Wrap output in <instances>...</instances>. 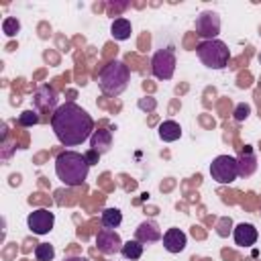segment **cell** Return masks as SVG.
Returning <instances> with one entry per match:
<instances>
[{"instance_id":"cell-19","label":"cell","mask_w":261,"mask_h":261,"mask_svg":"<svg viewBox=\"0 0 261 261\" xmlns=\"http://www.w3.org/2000/svg\"><path fill=\"white\" fill-rule=\"evenodd\" d=\"M255 167H257V159H255V155L251 151H247V155H243L239 159V175H243V177L251 175L255 171Z\"/></svg>"},{"instance_id":"cell-4","label":"cell","mask_w":261,"mask_h":261,"mask_svg":"<svg viewBox=\"0 0 261 261\" xmlns=\"http://www.w3.org/2000/svg\"><path fill=\"white\" fill-rule=\"evenodd\" d=\"M196 53H198V59L210 69H224L230 59V51H228L226 43H222L218 39L202 41L196 47Z\"/></svg>"},{"instance_id":"cell-15","label":"cell","mask_w":261,"mask_h":261,"mask_svg":"<svg viewBox=\"0 0 261 261\" xmlns=\"http://www.w3.org/2000/svg\"><path fill=\"white\" fill-rule=\"evenodd\" d=\"M55 102H57V94H55L49 86L39 88V92L35 94V104H37L39 108H53Z\"/></svg>"},{"instance_id":"cell-22","label":"cell","mask_w":261,"mask_h":261,"mask_svg":"<svg viewBox=\"0 0 261 261\" xmlns=\"http://www.w3.org/2000/svg\"><path fill=\"white\" fill-rule=\"evenodd\" d=\"M37 122H39V114L33 112V110H24V112L20 114V118H18V124H20V126H33V124H37Z\"/></svg>"},{"instance_id":"cell-18","label":"cell","mask_w":261,"mask_h":261,"mask_svg":"<svg viewBox=\"0 0 261 261\" xmlns=\"http://www.w3.org/2000/svg\"><path fill=\"white\" fill-rule=\"evenodd\" d=\"M143 243H139L137 239H133V241H126L124 245H122V257L124 259H128V261H137V259H141V255H143Z\"/></svg>"},{"instance_id":"cell-26","label":"cell","mask_w":261,"mask_h":261,"mask_svg":"<svg viewBox=\"0 0 261 261\" xmlns=\"http://www.w3.org/2000/svg\"><path fill=\"white\" fill-rule=\"evenodd\" d=\"M65 261H88V259H84V257H67Z\"/></svg>"},{"instance_id":"cell-8","label":"cell","mask_w":261,"mask_h":261,"mask_svg":"<svg viewBox=\"0 0 261 261\" xmlns=\"http://www.w3.org/2000/svg\"><path fill=\"white\" fill-rule=\"evenodd\" d=\"M55 224V214L49 212L47 208H39V210H33L29 216H27V226L33 234H47L51 232Z\"/></svg>"},{"instance_id":"cell-25","label":"cell","mask_w":261,"mask_h":261,"mask_svg":"<svg viewBox=\"0 0 261 261\" xmlns=\"http://www.w3.org/2000/svg\"><path fill=\"white\" fill-rule=\"evenodd\" d=\"M98 157H100V153L98 151H94V149H90L88 153H86V159H88V163L92 165V163H96L98 161Z\"/></svg>"},{"instance_id":"cell-9","label":"cell","mask_w":261,"mask_h":261,"mask_svg":"<svg viewBox=\"0 0 261 261\" xmlns=\"http://www.w3.org/2000/svg\"><path fill=\"white\" fill-rule=\"evenodd\" d=\"M122 241L118 237V232H114L112 228H100L96 234V247L100 253L104 255H116L122 251Z\"/></svg>"},{"instance_id":"cell-2","label":"cell","mask_w":261,"mask_h":261,"mask_svg":"<svg viewBox=\"0 0 261 261\" xmlns=\"http://www.w3.org/2000/svg\"><path fill=\"white\" fill-rule=\"evenodd\" d=\"M88 171H90V163L86 155L77 151H63L55 159V173L65 186H71V188L82 186L88 177Z\"/></svg>"},{"instance_id":"cell-21","label":"cell","mask_w":261,"mask_h":261,"mask_svg":"<svg viewBox=\"0 0 261 261\" xmlns=\"http://www.w3.org/2000/svg\"><path fill=\"white\" fill-rule=\"evenodd\" d=\"M2 31H4V35H8V37H14V35L20 31V22H18L16 18L8 16V18H4V22H2Z\"/></svg>"},{"instance_id":"cell-7","label":"cell","mask_w":261,"mask_h":261,"mask_svg":"<svg viewBox=\"0 0 261 261\" xmlns=\"http://www.w3.org/2000/svg\"><path fill=\"white\" fill-rule=\"evenodd\" d=\"M194 29H196V35L200 39H204V41L216 39V35L220 33V16H218V12H214V10H202L196 16Z\"/></svg>"},{"instance_id":"cell-10","label":"cell","mask_w":261,"mask_h":261,"mask_svg":"<svg viewBox=\"0 0 261 261\" xmlns=\"http://www.w3.org/2000/svg\"><path fill=\"white\" fill-rule=\"evenodd\" d=\"M135 239L143 245H149V243H157L161 239V228L155 220H143L137 228H135Z\"/></svg>"},{"instance_id":"cell-6","label":"cell","mask_w":261,"mask_h":261,"mask_svg":"<svg viewBox=\"0 0 261 261\" xmlns=\"http://www.w3.org/2000/svg\"><path fill=\"white\" fill-rule=\"evenodd\" d=\"M175 53L173 49H159L151 59V73L157 80H171L175 73Z\"/></svg>"},{"instance_id":"cell-23","label":"cell","mask_w":261,"mask_h":261,"mask_svg":"<svg viewBox=\"0 0 261 261\" xmlns=\"http://www.w3.org/2000/svg\"><path fill=\"white\" fill-rule=\"evenodd\" d=\"M249 114H251V106H249V104H239V106L234 108V120H239V122L247 120Z\"/></svg>"},{"instance_id":"cell-11","label":"cell","mask_w":261,"mask_h":261,"mask_svg":"<svg viewBox=\"0 0 261 261\" xmlns=\"http://www.w3.org/2000/svg\"><path fill=\"white\" fill-rule=\"evenodd\" d=\"M186 245H188V237L184 230L173 226L163 232V247L167 253H181L186 249Z\"/></svg>"},{"instance_id":"cell-16","label":"cell","mask_w":261,"mask_h":261,"mask_svg":"<svg viewBox=\"0 0 261 261\" xmlns=\"http://www.w3.org/2000/svg\"><path fill=\"white\" fill-rule=\"evenodd\" d=\"M130 31H133V27H130V20L128 18H116L112 22V27H110V35L116 41H126L130 37Z\"/></svg>"},{"instance_id":"cell-20","label":"cell","mask_w":261,"mask_h":261,"mask_svg":"<svg viewBox=\"0 0 261 261\" xmlns=\"http://www.w3.org/2000/svg\"><path fill=\"white\" fill-rule=\"evenodd\" d=\"M53 257H55L53 245H49V243H39V245L35 247V259H37V261H53Z\"/></svg>"},{"instance_id":"cell-14","label":"cell","mask_w":261,"mask_h":261,"mask_svg":"<svg viewBox=\"0 0 261 261\" xmlns=\"http://www.w3.org/2000/svg\"><path fill=\"white\" fill-rule=\"evenodd\" d=\"M110 147H112V135H110V130H94V135H92V149L102 155Z\"/></svg>"},{"instance_id":"cell-13","label":"cell","mask_w":261,"mask_h":261,"mask_svg":"<svg viewBox=\"0 0 261 261\" xmlns=\"http://www.w3.org/2000/svg\"><path fill=\"white\" fill-rule=\"evenodd\" d=\"M157 133H159V139H161V141L173 143V141H177V139L181 137V126H179L175 120H163V122L159 124Z\"/></svg>"},{"instance_id":"cell-17","label":"cell","mask_w":261,"mask_h":261,"mask_svg":"<svg viewBox=\"0 0 261 261\" xmlns=\"http://www.w3.org/2000/svg\"><path fill=\"white\" fill-rule=\"evenodd\" d=\"M100 222H102L104 228H112L114 230L122 222V212L118 208H104L102 214H100Z\"/></svg>"},{"instance_id":"cell-12","label":"cell","mask_w":261,"mask_h":261,"mask_svg":"<svg viewBox=\"0 0 261 261\" xmlns=\"http://www.w3.org/2000/svg\"><path fill=\"white\" fill-rule=\"evenodd\" d=\"M232 239H234V243L239 247H253L257 243V239H259V232L251 222H241L232 230Z\"/></svg>"},{"instance_id":"cell-1","label":"cell","mask_w":261,"mask_h":261,"mask_svg":"<svg viewBox=\"0 0 261 261\" xmlns=\"http://www.w3.org/2000/svg\"><path fill=\"white\" fill-rule=\"evenodd\" d=\"M51 128L61 145L75 147L94 135V120L82 106L65 102L51 114Z\"/></svg>"},{"instance_id":"cell-5","label":"cell","mask_w":261,"mask_h":261,"mask_svg":"<svg viewBox=\"0 0 261 261\" xmlns=\"http://www.w3.org/2000/svg\"><path fill=\"white\" fill-rule=\"evenodd\" d=\"M210 175L218 184H232L239 177V159L230 155H218L210 163Z\"/></svg>"},{"instance_id":"cell-3","label":"cell","mask_w":261,"mask_h":261,"mask_svg":"<svg viewBox=\"0 0 261 261\" xmlns=\"http://www.w3.org/2000/svg\"><path fill=\"white\" fill-rule=\"evenodd\" d=\"M128 82H130V69H128V65H126L124 61H120V59L108 61V63L100 69V73H98V88H100L102 94H106V96H110V98L120 96V94L126 90Z\"/></svg>"},{"instance_id":"cell-24","label":"cell","mask_w":261,"mask_h":261,"mask_svg":"<svg viewBox=\"0 0 261 261\" xmlns=\"http://www.w3.org/2000/svg\"><path fill=\"white\" fill-rule=\"evenodd\" d=\"M155 106H157L155 98H141L139 100V108L141 110H155Z\"/></svg>"}]
</instances>
